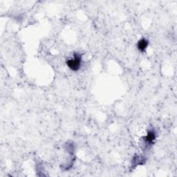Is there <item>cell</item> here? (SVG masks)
Segmentation results:
<instances>
[{
    "mask_svg": "<svg viewBox=\"0 0 177 177\" xmlns=\"http://www.w3.org/2000/svg\"><path fill=\"white\" fill-rule=\"evenodd\" d=\"M82 64V55L78 53H76L73 55V58H70L67 61L68 67L71 71H78L81 67Z\"/></svg>",
    "mask_w": 177,
    "mask_h": 177,
    "instance_id": "1",
    "label": "cell"
},
{
    "mask_svg": "<svg viewBox=\"0 0 177 177\" xmlns=\"http://www.w3.org/2000/svg\"><path fill=\"white\" fill-rule=\"evenodd\" d=\"M149 44L148 40H147L146 39L142 38L138 42V44H137V48L140 51L144 52L146 49L147 48Z\"/></svg>",
    "mask_w": 177,
    "mask_h": 177,
    "instance_id": "2",
    "label": "cell"
},
{
    "mask_svg": "<svg viewBox=\"0 0 177 177\" xmlns=\"http://www.w3.org/2000/svg\"><path fill=\"white\" fill-rule=\"evenodd\" d=\"M156 139V132L154 130H149L145 138V142L148 145L152 144Z\"/></svg>",
    "mask_w": 177,
    "mask_h": 177,
    "instance_id": "3",
    "label": "cell"
}]
</instances>
